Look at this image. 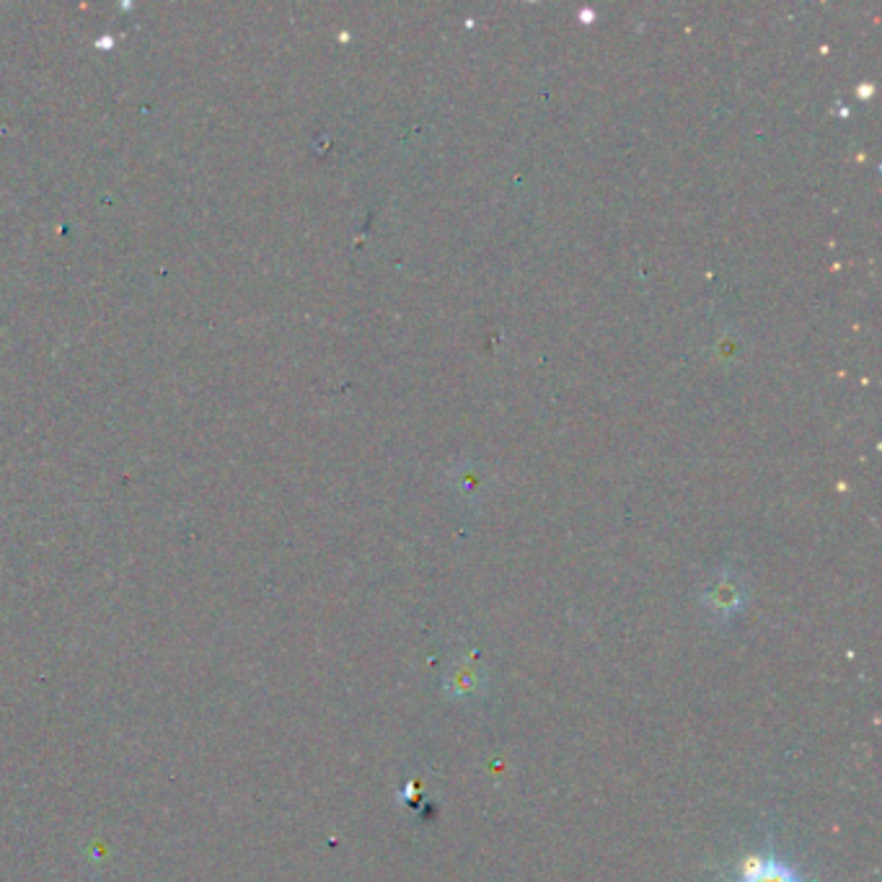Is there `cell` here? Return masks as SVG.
Returning <instances> with one entry per match:
<instances>
[{"label": "cell", "mask_w": 882, "mask_h": 882, "mask_svg": "<svg viewBox=\"0 0 882 882\" xmlns=\"http://www.w3.org/2000/svg\"><path fill=\"white\" fill-rule=\"evenodd\" d=\"M448 689H451V696H463V699L474 696L476 691L482 689V673H479L474 665L463 663L451 673Z\"/></svg>", "instance_id": "cell-3"}, {"label": "cell", "mask_w": 882, "mask_h": 882, "mask_svg": "<svg viewBox=\"0 0 882 882\" xmlns=\"http://www.w3.org/2000/svg\"><path fill=\"white\" fill-rule=\"evenodd\" d=\"M737 882H802L792 867L774 854H753L743 862Z\"/></svg>", "instance_id": "cell-1"}, {"label": "cell", "mask_w": 882, "mask_h": 882, "mask_svg": "<svg viewBox=\"0 0 882 882\" xmlns=\"http://www.w3.org/2000/svg\"><path fill=\"white\" fill-rule=\"evenodd\" d=\"M704 603L717 616H735L743 608V590L735 580H717L706 590Z\"/></svg>", "instance_id": "cell-2"}]
</instances>
